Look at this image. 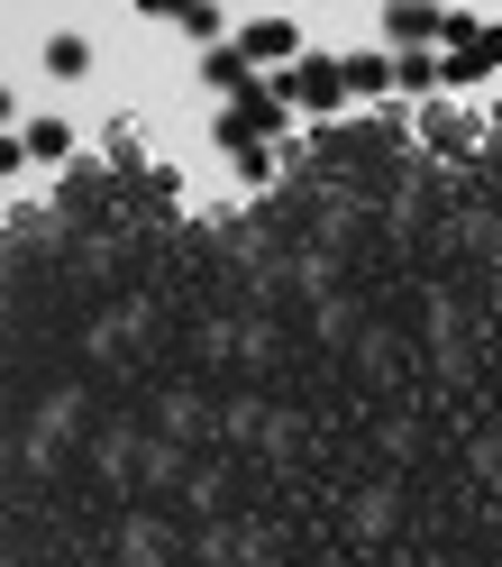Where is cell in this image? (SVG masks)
Returning <instances> with one entry per match:
<instances>
[{"mask_svg":"<svg viewBox=\"0 0 502 567\" xmlns=\"http://www.w3.org/2000/svg\"><path fill=\"white\" fill-rule=\"evenodd\" d=\"M274 92L302 101V111H338V101H347V55H302V64H283Z\"/></svg>","mask_w":502,"mask_h":567,"instance_id":"cell-3","label":"cell"},{"mask_svg":"<svg viewBox=\"0 0 502 567\" xmlns=\"http://www.w3.org/2000/svg\"><path fill=\"white\" fill-rule=\"evenodd\" d=\"M19 147H28V156H46V165H55L64 147H74V128H64V120L46 111V120H28V128H19Z\"/></svg>","mask_w":502,"mask_h":567,"instance_id":"cell-8","label":"cell"},{"mask_svg":"<svg viewBox=\"0 0 502 567\" xmlns=\"http://www.w3.org/2000/svg\"><path fill=\"white\" fill-rule=\"evenodd\" d=\"M201 83H210V92H229V101H238L247 83H257V64H247V47H210V55H201Z\"/></svg>","mask_w":502,"mask_h":567,"instance_id":"cell-6","label":"cell"},{"mask_svg":"<svg viewBox=\"0 0 502 567\" xmlns=\"http://www.w3.org/2000/svg\"><path fill=\"white\" fill-rule=\"evenodd\" d=\"M393 83H402V92H429V83H439V55H393Z\"/></svg>","mask_w":502,"mask_h":567,"instance_id":"cell-9","label":"cell"},{"mask_svg":"<svg viewBox=\"0 0 502 567\" xmlns=\"http://www.w3.org/2000/svg\"><path fill=\"white\" fill-rule=\"evenodd\" d=\"M283 128H293V101H283L274 83H247V92L229 101V120H220L229 147H257V137H283Z\"/></svg>","mask_w":502,"mask_h":567,"instance_id":"cell-2","label":"cell"},{"mask_svg":"<svg viewBox=\"0 0 502 567\" xmlns=\"http://www.w3.org/2000/svg\"><path fill=\"white\" fill-rule=\"evenodd\" d=\"M46 74H55V83H83V74H92V38H74V28L46 38Z\"/></svg>","mask_w":502,"mask_h":567,"instance_id":"cell-7","label":"cell"},{"mask_svg":"<svg viewBox=\"0 0 502 567\" xmlns=\"http://www.w3.org/2000/svg\"><path fill=\"white\" fill-rule=\"evenodd\" d=\"M493 64H502V28L457 10V19H448V55H439V83H484Z\"/></svg>","mask_w":502,"mask_h":567,"instance_id":"cell-1","label":"cell"},{"mask_svg":"<svg viewBox=\"0 0 502 567\" xmlns=\"http://www.w3.org/2000/svg\"><path fill=\"white\" fill-rule=\"evenodd\" d=\"M28 147H19V137H0V184H10V165H19Z\"/></svg>","mask_w":502,"mask_h":567,"instance_id":"cell-11","label":"cell"},{"mask_svg":"<svg viewBox=\"0 0 502 567\" xmlns=\"http://www.w3.org/2000/svg\"><path fill=\"white\" fill-rule=\"evenodd\" d=\"M238 47H247V64H274V74H283V55L302 47V28H293V19H257Z\"/></svg>","mask_w":502,"mask_h":567,"instance_id":"cell-5","label":"cell"},{"mask_svg":"<svg viewBox=\"0 0 502 567\" xmlns=\"http://www.w3.org/2000/svg\"><path fill=\"white\" fill-rule=\"evenodd\" d=\"M137 10H156V19H184V0H137Z\"/></svg>","mask_w":502,"mask_h":567,"instance_id":"cell-12","label":"cell"},{"mask_svg":"<svg viewBox=\"0 0 502 567\" xmlns=\"http://www.w3.org/2000/svg\"><path fill=\"white\" fill-rule=\"evenodd\" d=\"M393 83V55H347V92H384Z\"/></svg>","mask_w":502,"mask_h":567,"instance_id":"cell-10","label":"cell"},{"mask_svg":"<svg viewBox=\"0 0 502 567\" xmlns=\"http://www.w3.org/2000/svg\"><path fill=\"white\" fill-rule=\"evenodd\" d=\"M448 19H457V10H439V0H384V38H393V47L448 38Z\"/></svg>","mask_w":502,"mask_h":567,"instance_id":"cell-4","label":"cell"}]
</instances>
